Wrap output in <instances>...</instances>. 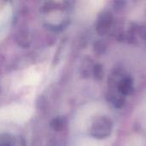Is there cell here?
<instances>
[{
  "instance_id": "cell-1",
  "label": "cell",
  "mask_w": 146,
  "mask_h": 146,
  "mask_svg": "<svg viewBox=\"0 0 146 146\" xmlns=\"http://www.w3.org/2000/svg\"><path fill=\"white\" fill-rule=\"evenodd\" d=\"M32 115V110L25 105L12 104L0 110V119L16 123L25 122Z\"/></svg>"
},
{
  "instance_id": "cell-2",
  "label": "cell",
  "mask_w": 146,
  "mask_h": 146,
  "mask_svg": "<svg viewBox=\"0 0 146 146\" xmlns=\"http://www.w3.org/2000/svg\"><path fill=\"white\" fill-rule=\"evenodd\" d=\"M39 74L36 70H30L26 74L24 79V82L26 85H35L39 81Z\"/></svg>"
}]
</instances>
